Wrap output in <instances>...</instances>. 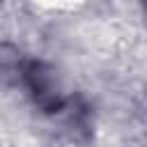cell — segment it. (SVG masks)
<instances>
[{"mask_svg": "<svg viewBox=\"0 0 147 147\" xmlns=\"http://www.w3.org/2000/svg\"><path fill=\"white\" fill-rule=\"evenodd\" d=\"M0 78L18 87L46 117H60L71 129L90 133V106L78 94H64L57 69L39 57L23 55L16 46H0Z\"/></svg>", "mask_w": 147, "mask_h": 147, "instance_id": "cell-1", "label": "cell"}]
</instances>
